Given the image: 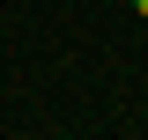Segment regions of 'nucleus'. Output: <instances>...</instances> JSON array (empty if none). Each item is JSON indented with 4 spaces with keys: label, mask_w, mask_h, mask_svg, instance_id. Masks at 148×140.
Masks as SVG:
<instances>
[{
    "label": "nucleus",
    "mask_w": 148,
    "mask_h": 140,
    "mask_svg": "<svg viewBox=\"0 0 148 140\" xmlns=\"http://www.w3.org/2000/svg\"><path fill=\"white\" fill-rule=\"evenodd\" d=\"M133 15H141V22H148V0H133Z\"/></svg>",
    "instance_id": "nucleus-1"
}]
</instances>
